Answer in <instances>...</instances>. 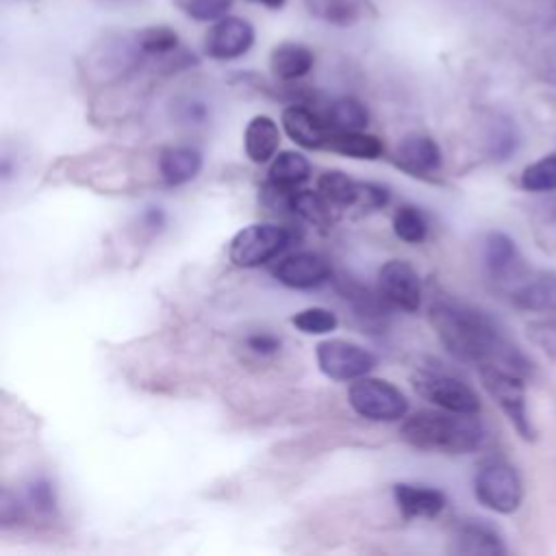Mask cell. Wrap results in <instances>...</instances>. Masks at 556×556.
<instances>
[{
  "label": "cell",
  "mask_w": 556,
  "mask_h": 556,
  "mask_svg": "<svg viewBox=\"0 0 556 556\" xmlns=\"http://www.w3.org/2000/svg\"><path fill=\"white\" fill-rule=\"evenodd\" d=\"M430 324L443 348L458 361L476 367L495 365L528 376L530 363L484 311L454 298L430 306Z\"/></svg>",
  "instance_id": "6da1fadb"
},
{
  "label": "cell",
  "mask_w": 556,
  "mask_h": 556,
  "mask_svg": "<svg viewBox=\"0 0 556 556\" xmlns=\"http://www.w3.org/2000/svg\"><path fill=\"white\" fill-rule=\"evenodd\" d=\"M400 439L415 450L441 454H469L484 441V426L478 415L452 410H417L406 415L400 426Z\"/></svg>",
  "instance_id": "7a4b0ae2"
},
{
  "label": "cell",
  "mask_w": 556,
  "mask_h": 556,
  "mask_svg": "<svg viewBox=\"0 0 556 556\" xmlns=\"http://www.w3.org/2000/svg\"><path fill=\"white\" fill-rule=\"evenodd\" d=\"M302 237L287 224H250L241 228L228 243V258L241 269L267 265Z\"/></svg>",
  "instance_id": "3957f363"
},
{
  "label": "cell",
  "mask_w": 556,
  "mask_h": 556,
  "mask_svg": "<svg viewBox=\"0 0 556 556\" xmlns=\"http://www.w3.org/2000/svg\"><path fill=\"white\" fill-rule=\"evenodd\" d=\"M478 376L486 393L495 400V404L502 408V413L508 417L513 428L523 441H534L536 430L532 426L528 402H526V376L517 374L513 369L495 367V365H482L478 367Z\"/></svg>",
  "instance_id": "277c9868"
},
{
  "label": "cell",
  "mask_w": 556,
  "mask_h": 556,
  "mask_svg": "<svg viewBox=\"0 0 556 556\" xmlns=\"http://www.w3.org/2000/svg\"><path fill=\"white\" fill-rule=\"evenodd\" d=\"M146 59L137 30H113L91 46L87 52V70L98 78L113 80L137 72Z\"/></svg>",
  "instance_id": "5b68a950"
},
{
  "label": "cell",
  "mask_w": 556,
  "mask_h": 556,
  "mask_svg": "<svg viewBox=\"0 0 556 556\" xmlns=\"http://www.w3.org/2000/svg\"><path fill=\"white\" fill-rule=\"evenodd\" d=\"M348 402L358 417L369 421H402L408 415L406 395L382 378H356L348 389Z\"/></svg>",
  "instance_id": "8992f818"
},
{
  "label": "cell",
  "mask_w": 556,
  "mask_h": 556,
  "mask_svg": "<svg viewBox=\"0 0 556 556\" xmlns=\"http://www.w3.org/2000/svg\"><path fill=\"white\" fill-rule=\"evenodd\" d=\"M473 495L484 508L497 515H510L521 506L523 482L510 463L493 458L476 471Z\"/></svg>",
  "instance_id": "52a82bcc"
},
{
  "label": "cell",
  "mask_w": 556,
  "mask_h": 556,
  "mask_svg": "<svg viewBox=\"0 0 556 556\" xmlns=\"http://www.w3.org/2000/svg\"><path fill=\"white\" fill-rule=\"evenodd\" d=\"M410 380L417 395H421L437 408L465 415H478L482 408L478 393L467 382L447 371L417 369Z\"/></svg>",
  "instance_id": "ba28073f"
},
{
  "label": "cell",
  "mask_w": 556,
  "mask_h": 556,
  "mask_svg": "<svg viewBox=\"0 0 556 556\" xmlns=\"http://www.w3.org/2000/svg\"><path fill=\"white\" fill-rule=\"evenodd\" d=\"M315 358H317L319 371L326 378L337 382H350V380L363 378L378 365V358L374 352L348 339H326L317 343Z\"/></svg>",
  "instance_id": "9c48e42d"
},
{
  "label": "cell",
  "mask_w": 556,
  "mask_h": 556,
  "mask_svg": "<svg viewBox=\"0 0 556 556\" xmlns=\"http://www.w3.org/2000/svg\"><path fill=\"white\" fill-rule=\"evenodd\" d=\"M482 263H484L486 276L506 293L530 271L515 241L500 230H493L484 237Z\"/></svg>",
  "instance_id": "30bf717a"
},
{
  "label": "cell",
  "mask_w": 556,
  "mask_h": 556,
  "mask_svg": "<svg viewBox=\"0 0 556 556\" xmlns=\"http://www.w3.org/2000/svg\"><path fill=\"white\" fill-rule=\"evenodd\" d=\"M254 39L256 33L250 20L224 15L208 26L204 35V54L215 61H235L252 50Z\"/></svg>",
  "instance_id": "8fae6325"
},
{
  "label": "cell",
  "mask_w": 556,
  "mask_h": 556,
  "mask_svg": "<svg viewBox=\"0 0 556 556\" xmlns=\"http://www.w3.org/2000/svg\"><path fill=\"white\" fill-rule=\"evenodd\" d=\"M378 291L393 308L415 313L421 306V280L408 261H387L378 269Z\"/></svg>",
  "instance_id": "7c38bea8"
},
{
  "label": "cell",
  "mask_w": 556,
  "mask_h": 556,
  "mask_svg": "<svg viewBox=\"0 0 556 556\" xmlns=\"http://www.w3.org/2000/svg\"><path fill=\"white\" fill-rule=\"evenodd\" d=\"M271 276L289 289H317L332 280V265L319 252H295L280 258Z\"/></svg>",
  "instance_id": "4fadbf2b"
},
{
  "label": "cell",
  "mask_w": 556,
  "mask_h": 556,
  "mask_svg": "<svg viewBox=\"0 0 556 556\" xmlns=\"http://www.w3.org/2000/svg\"><path fill=\"white\" fill-rule=\"evenodd\" d=\"M280 122L289 139L304 150H326L330 135L334 132L321 111L317 106H308V102H293L285 106Z\"/></svg>",
  "instance_id": "5bb4252c"
},
{
  "label": "cell",
  "mask_w": 556,
  "mask_h": 556,
  "mask_svg": "<svg viewBox=\"0 0 556 556\" xmlns=\"http://www.w3.org/2000/svg\"><path fill=\"white\" fill-rule=\"evenodd\" d=\"M395 165L410 176L428 178L443 165V152L439 143L426 132H408L400 139L395 150Z\"/></svg>",
  "instance_id": "9a60e30c"
},
{
  "label": "cell",
  "mask_w": 556,
  "mask_h": 556,
  "mask_svg": "<svg viewBox=\"0 0 556 556\" xmlns=\"http://www.w3.org/2000/svg\"><path fill=\"white\" fill-rule=\"evenodd\" d=\"M506 295L519 311L556 313V271L530 269Z\"/></svg>",
  "instance_id": "2e32d148"
},
{
  "label": "cell",
  "mask_w": 556,
  "mask_h": 556,
  "mask_svg": "<svg viewBox=\"0 0 556 556\" xmlns=\"http://www.w3.org/2000/svg\"><path fill=\"white\" fill-rule=\"evenodd\" d=\"M393 500L404 519H432L445 508V493L426 486V484H410V482H397L393 484Z\"/></svg>",
  "instance_id": "e0dca14e"
},
{
  "label": "cell",
  "mask_w": 556,
  "mask_h": 556,
  "mask_svg": "<svg viewBox=\"0 0 556 556\" xmlns=\"http://www.w3.org/2000/svg\"><path fill=\"white\" fill-rule=\"evenodd\" d=\"M315 67V52L302 41H280L269 52V72L280 83H295Z\"/></svg>",
  "instance_id": "ac0fdd59"
},
{
  "label": "cell",
  "mask_w": 556,
  "mask_h": 556,
  "mask_svg": "<svg viewBox=\"0 0 556 556\" xmlns=\"http://www.w3.org/2000/svg\"><path fill=\"white\" fill-rule=\"evenodd\" d=\"M202 169V154L191 146H169L159 154V176L167 187L193 180Z\"/></svg>",
  "instance_id": "d6986e66"
},
{
  "label": "cell",
  "mask_w": 556,
  "mask_h": 556,
  "mask_svg": "<svg viewBox=\"0 0 556 556\" xmlns=\"http://www.w3.org/2000/svg\"><path fill=\"white\" fill-rule=\"evenodd\" d=\"M278 146H280L278 124L269 115H254L243 130L245 156L252 163L263 165L276 156Z\"/></svg>",
  "instance_id": "ffe728a7"
},
{
  "label": "cell",
  "mask_w": 556,
  "mask_h": 556,
  "mask_svg": "<svg viewBox=\"0 0 556 556\" xmlns=\"http://www.w3.org/2000/svg\"><path fill=\"white\" fill-rule=\"evenodd\" d=\"M458 554H480V556H500L506 552L500 534L482 521H465L456 528L454 534Z\"/></svg>",
  "instance_id": "44dd1931"
},
{
  "label": "cell",
  "mask_w": 556,
  "mask_h": 556,
  "mask_svg": "<svg viewBox=\"0 0 556 556\" xmlns=\"http://www.w3.org/2000/svg\"><path fill=\"white\" fill-rule=\"evenodd\" d=\"M321 115L326 117L328 126L334 132H348V130H365L369 124V111L367 106L354 98V96H341L324 106H317Z\"/></svg>",
  "instance_id": "7402d4cb"
},
{
  "label": "cell",
  "mask_w": 556,
  "mask_h": 556,
  "mask_svg": "<svg viewBox=\"0 0 556 556\" xmlns=\"http://www.w3.org/2000/svg\"><path fill=\"white\" fill-rule=\"evenodd\" d=\"M308 178H311V163L306 161V156L293 150L278 152L271 159L267 169V182L287 191L300 189Z\"/></svg>",
  "instance_id": "603a6c76"
},
{
  "label": "cell",
  "mask_w": 556,
  "mask_h": 556,
  "mask_svg": "<svg viewBox=\"0 0 556 556\" xmlns=\"http://www.w3.org/2000/svg\"><path fill=\"white\" fill-rule=\"evenodd\" d=\"M326 150L350 156V159L376 161L384 154V143L380 137L369 135L365 130H348V132H332L326 143Z\"/></svg>",
  "instance_id": "cb8c5ba5"
},
{
  "label": "cell",
  "mask_w": 556,
  "mask_h": 556,
  "mask_svg": "<svg viewBox=\"0 0 556 556\" xmlns=\"http://www.w3.org/2000/svg\"><path fill=\"white\" fill-rule=\"evenodd\" d=\"M289 211H291V215H295L317 228H328L337 219V208L319 191H311V189L291 191Z\"/></svg>",
  "instance_id": "d4e9b609"
},
{
  "label": "cell",
  "mask_w": 556,
  "mask_h": 556,
  "mask_svg": "<svg viewBox=\"0 0 556 556\" xmlns=\"http://www.w3.org/2000/svg\"><path fill=\"white\" fill-rule=\"evenodd\" d=\"M308 15L315 20L328 24V26H339L348 28L354 26L363 13L367 0H302Z\"/></svg>",
  "instance_id": "484cf974"
},
{
  "label": "cell",
  "mask_w": 556,
  "mask_h": 556,
  "mask_svg": "<svg viewBox=\"0 0 556 556\" xmlns=\"http://www.w3.org/2000/svg\"><path fill=\"white\" fill-rule=\"evenodd\" d=\"M317 191L337 208H356L358 206V193H361V180L350 178L345 172L328 169L317 178Z\"/></svg>",
  "instance_id": "4316f807"
},
{
  "label": "cell",
  "mask_w": 556,
  "mask_h": 556,
  "mask_svg": "<svg viewBox=\"0 0 556 556\" xmlns=\"http://www.w3.org/2000/svg\"><path fill=\"white\" fill-rule=\"evenodd\" d=\"M337 289H339V293L352 304V308H354V313H356L358 317H363V319L367 317L369 321L384 317L389 304L384 302V298L380 295V291H378V293H371L367 287H363V285H358V282H354V280H348V278H343L341 282H337Z\"/></svg>",
  "instance_id": "83f0119b"
},
{
  "label": "cell",
  "mask_w": 556,
  "mask_h": 556,
  "mask_svg": "<svg viewBox=\"0 0 556 556\" xmlns=\"http://www.w3.org/2000/svg\"><path fill=\"white\" fill-rule=\"evenodd\" d=\"M137 37H139V46L148 59L163 61L165 56L180 50L178 33L165 24L146 26V28L137 30Z\"/></svg>",
  "instance_id": "f1b7e54d"
},
{
  "label": "cell",
  "mask_w": 556,
  "mask_h": 556,
  "mask_svg": "<svg viewBox=\"0 0 556 556\" xmlns=\"http://www.w3.org/2000/svg\"><path fill=\"white\" fill-rule=\"evenodd\" d=\"M391 226H393L395 237L402 239L404 243H410V245L424 243L426 237H428V219L421 213V208L415 206V204L397 206V211L393 213Z\"/></svg>",
  "instance_id": "f546056e"
},
{
  "label": "cell",
  "mask_w": 556,
  "mask_h": 556,
  "mask_svg": "<svg viewBox=\"0 0 556 556\" xmlns=\"http://www.w3.org/2000/svg\"><path fill=\"white\" fill-rule=\"evenodd\" d=\"M519 185L526 191H532V193H552V191H556V152L545 154L539 161L530 163L521 172Z\"/></svg>",
  "instance_id": "4dcf8cb0"
},
{
  "label": "cell",
  "mask_w": 556,
  "mask_h": 556,
  "mask_svg": "<svg viewBox=\"0 0 556 556\" xmlns=\"http://www.w3.org/2000/svg\"><path fill=\"white\" fill-rule=\"evenodd\" d=\"M489 154L495 161H506L519 146V137L515 124L508 117H495L489 128Z\"/></svg>",
  "instance_id": "1f68e13d"
},
{
  "label": "cell",
  "mask_w": 556,
  "mask_h": 556,
  "mask_svg": "<svg viewBox=\"0 0 556 556\" xmlns=\"http://www.w3.org/2000/svg\"><path fill=\"white\" fill-rule=\"evenodd\" d=\"M291 324L304 334H328L339 326V317L324 306H308L291 317Z\"/></svg>",
  "instance_id": "d6a6232c"
},
{
  "label": "cell",
  "mask_w": 556,
  "mask_h": 556,
  "mask_svg": "<svg viewBox=\"0 0 556 556\" xmlns=\"http://www.w3.org/2000/svg\"><path fill=\"white\" fill-rule=\"evenodd\" d=\"M235 0H172V4L193 22H215L224 17Z\"/></svg>",
  "instance_id": "836d02e7"
},
{
  "label": "cell",
  "mask_w": 556,
  "mask_h": 556,
  "mask_svg": "<svg viewBox=\"0 0 556 556\" xmlns=\"http://www.w3.org/2000/svg\"><path fill=\"white\" fill-rule=\"evenodd\" d=\"M24 502L28 510L33 508L39 515H52L56 510V491L46 476L33 478L24 489Z\"/></svg>",
  "instance_id": "e575fe53"
},
{
  "label": "cell",
  "mask_w": 556,
  "mask_h": 556,
  "mask_svg": "<svg viewBox=\"0 0 556 556\" xmlns=\"http://www.w3.org/2000/svg\"><path fill=\"white\" fill-rule=\"evenodd\" d=\"M528 341L545 356L556 358V317H541L526 326Z\"/></svg>",
  "instance_id": "d590c367"
},
{
  "label": "cell",
  "mask_w": 556,
  "mask_h": 556,
  "mask_svg": "<svg viewBox=\"0 0 556 556\" xmlns=\"http://www.w3.org/2000/svg\"><path fill=\"white\" fill-rule=\"evenodd\" d=\"M28 517V506L24 500H20L13 491L4 489L0 497V523L2 528L20 526Z\"/></svg>",
  "instance_id": "8d00e7d4"
},
{
  "label": "cell",
  "mask_w": 556,
  "mask_h": 556,
  "mask_svg": "<svg viewBox=\"0 0 556 556\" xmlns=\"http://www.w3.org/2000/svg\"><path fill=\"white\" fill-rule=\"evenodd\" d=\"M536 241L539 248L543 250H556V200L543 204L541 208V217L536 224Z\"/></svg>",
  "instance_id": "74e56055"
},
{
  "label": "cell",
  "mask_w": 556,
  "mask_h": 556,
  "mask_svg": "<svg viewBox=\"0 0 556 556\" xmlns=\"http://www.w3.org/2000/svg\"><path fill=\"white\" fill-rule=\"evenodd\" d=\"M391 193L384 185L378 182H369V180H361V193H358V206L361 211H378L382 206H387Z\"/></svg>",
  "instance_id": "f35d334b"
},
{
  "label": "cell",
  "mask_w": 556,
  "mask_h": 556,
  "mask_svg": "<svg viewBox=\"0 0 556 556\" xmlns=\"http://www.w3.org/2000/svg\"><path fill=\"white\" fill-rule=\"evenodd\" d=\"M245 345H248L250 352H254L258 356H274V354L280 352L282 341L271 332H252L245 339Z\"/></svg>",
  "instance_id": "ab89813d"
},
{
  "label": "cell",
  "mask_w": 556,
  "mask_h": 556,
  "mask_svg": "<svg viewBox=\"0 0 556 556\" xmlns=\"http://www.w3.org/2000/svg\"><path fill=\"white\" fill-rule=\"evenodd\" d=\"M141 222H143V226L146 228H150V230H161L163 226H165V222H167V215H165V211L161 208V206H148L146 211H143V215H141Z\"/></svg>",
  "instance_id": "60d3db41"
},
{
  "label": "cell",
  "mask_w": 556,
  "mask_h": 556,
  "mask_svg": "<svg viewBox=\"0 0 556 556\" xmlns=\"http://www.w3.org/2000/svg\"><path fill=\"white\" fill-rule=\"evenodd\" d=\"M543 76H545L547 83L556 85V50L547 54V59L543 63Z\"/></svg>",
  "instance_id": "b9f144b4"
},
{
  "label": "cell",
  "mask_w": 556,
  "mask_h": 556,
  "mask_svg": "<svg viewBox=\"0 0 556 556\" xmlns=\"http://www.w3.org/2000/svg\"><path fill=\"white\" fill-rule=\"evenodd\" d=\"M252 2H258V4H263L267 9H271V11H280L287 4V0H252Z\"/></svg>",
  "instance_id": "7bdbcfd3"
}]
</instances>
